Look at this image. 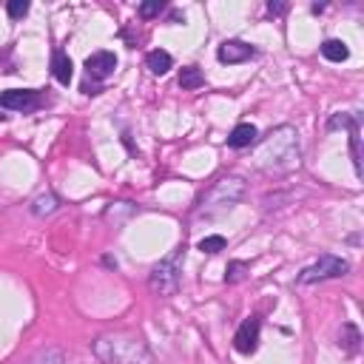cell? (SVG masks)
I'll use <instances>...</instances> for the list:
<instances>
[{"label": "cell", "instance_id": "obj_10", "mask_svg": "<svg viewBox=\"0 0 364 364\" xmlns=\"http://www.w3.org/2000/svg\"><path fill=\"white\" fill-rule=\"evenodd\" d=\"M52 74H55V80H57V83H63V86H69V83H72V77H74L72 57H69L63 49H55V55H52Z\"/></svg>", "mask_w": 364, "mask_h": 364}, {"label": "cell", "instance_id": "obj_20", "mask_svg": "<svg viewBox=\"0 0 364 364\" xmlns=\"http://www.w3.org/2000/svg\"><path fill=\"white\" fill-rule=\"evenodd\" d=\"M6 12H9L12 21H21V18L29 15V4H26V0H12V4L6 6Z\"/></svg>", "mask_w": 364, "mask_h": 364}, {"label": "cell", "instance_id": "obj_15", "mask_svg": "<svg viewBox=\"0 0 364 364\" xmlns=\"http://www.w3.org/2000/svg\"><path fill=\"white\" fill-rule=\"evenodd\" d=\"M322 57L330 60V63H341V60L350 57V49H347L344 40H324L322 43Z\"/></svg>", "mask_w": 364, "mask_h": 364}, {"label": "cell", "instance_id": "obj_14", "mask_svg": "<svg viewBox=\"0 0 364 364\" xmlns=\"http://www.w3.org/2000/svg\"><path fill=\"white\" fill-rule=\"evenodd\" d=\"M339 347L341 350H347V353H358V347H361V333H358V327L356 324H341V333H339Z\"/></svg>", "mask_w": 364, "mask_h": 364}, {"label": "cell", "instance_id": "obj_13", "mask_svg": "<svg viewBox=\"0 0 364 364\" xmlns=\"http://www.w3.org/2000/svg\"><path fill=\"white\" fill-rule=\"evenodd\" d=\"M145 63H148L151 74H157V77H162V74H168V72L174 69V57H171L168 52H162V49H154V52H148Z\"/></svg>", "mask_w": 364, "mask_h": 364}, {"label": "cell", "instance_id": "obj_22", "mask_svg": "<svg viewBox=\"0 0 364 364\" xmlns=\"http://www.w3.org/2000/svg\"><path fill=\"white\" fill-rule=\"evenodd\" d=\"M285 9H288L285 4H273V0L268 4V12H271V15H285Z\"/></svg>", "mask_w": 364, "mask_h": 364}, {"label": "cell", "instance_id": "obj_5", "mask_svg": "<svg viewBox=\"0 0 364 364\" xmlns=\"http://www.w3.org/2000/svg\"><path fill=\"white\" fill-rule=\"evenodd\" d=\"M350 271V262L333 254H322L313 265H307L299 273V285H316V282H327V279H339Z\"/></svg>", "mask_w": 364, "mask_h": 364}, {"label": "cell", "instance_id": "obj_9", "mask_svg": "<svg viewBox=\"0 0 364 364\" xmlns=\"http://www.w3.org/2000/svg\"><path fill=\"white\" fill-rule=\"evenodd\" d=\"M86 72L91 80H108L114 72H117V55L114 52H94L89 60H86Z\"/></svg>", "mask_w": 364, "mask_h": 364}, {"label": "cell", "instance_id": "obj_17", "mask_svg": "<svg viewBox=\"0 0 364 364\" xmlns=\"http://www.w3.org/2000/svg\"><path fill=\"white\" fill-rule=\"evenodd\" d=\"M26 364H69V361H66V353L60 347H46V350L35 353Z\"/></svg>", "mask_w": 364, "mask_h": 364}, {"label": "cell", "instance_id": "obj_18", "mask_svg": "<svg viewBox=\"0 0 364 364\" xmlns=\"http://www.w3.org/2000/svg\"><path fill=\"white\" fill-rule=\"evenodd\" d=\"M248 271H251V265L237 259V262H231V265H228V271H225V282H228V285H237V282H242V279H245V273H248Z\"/></svg>", "mask_w": 364, "mask_h": 364}, {"label": "cell", "instance_id": "obj_16", "mask_svg": "<svg viewBox=\"0 0 364 364\" xmlns=\"http://www.w3.org/2000/svg\"><path fill=\"white\" fill-rule=\"evenodd\" d=\"M203 86H205V74L197 66H186L179 72V89L194 91V89H203Z\"/></svg>", "mask_w": 364, "mask_h": 364}, {"label": "cell", "instance_id": "obj_4", "mask_svg": "<svg viewBox=\"0 0 364 364\" xmlns=\"http://www.w3.org/2000/svg\"><path fill=\"white\" fill-rule=\"evenodd\" d=\"M182 256H186V251H182V245H179V248H174L171 256L159 259L151 268V273H148L151 293H157V296H174L179 290V282H182Z\"/></svg>", "mask_w": 364, "mask_h": 364}, {"label": "cell", "instance_id": "obj_19", "mask_svg": "<svg viewBox=\"0 0 364 364\" xmlns=\"http://www.w3.org/2000/svg\"><path fill=\"white\" fill-rule=\"evenodd\" d=\"M203 254H220V251H225V237H205V239H200V245H197Z\"/></svg>", "mask_w": 364, "mask_h": 364}, {"label": "cell", "instance_id": "obj_6", "mask_svg": "<svg viewBox=\"0 0 364 364\" xmlns=\"http://www.w3.org/2000/svg\"><path fill=\"white\" fill-rule=\"evenodd\" d=\"M40 106H43V97H40V91H32V89H9L0 94V111L29 114ZM0 120H4V114H0Z\"/></svg>", "mask_w": 364, "mask_h": 364}, {"label": "cell", "instance_id": "obj_8", "mask_svg": "<svg viewBox=\"0 0 364 364\" xmlns=\"http://www.w3.org/2000/svg\"><path fill=\"white\" fill-rule=\"evenodd\" d=\"M251 57H256V49L251 43H242V40H225L217 49V60L225 66H237V63H245Z\"/></svg>", "mask_w": 364, "mask_h": 364}, {"label": "cell", "instance_id": "obj_2", "mask_svg": "<svg viewBox=\"0 0 364 364\" xmlns=\"http://www.w3.org/2000/svg\"><path fill=\"white\" fill-rule=\"evenodd\" d=\"M91 353L103 364H154V356L145 339L137 333H125V330L97 336L91 341Z\"/></svg>", "mask_w": 364, "mask_h": 364}, {"label": "cell", "instance_id": "obj_11", "mask_svg": "<svg viewBox=\"0 0 364 364\" xmlns=\"http://www.w3.org/2000/svg\"><path fill=\"white\" fill-rule=\"evenodd\" d=\"M256 137H259L256 125H251V123H239V125L228 134V145H231V148H251V145L256 142Z\"/></svg>", "mask_w": 364, "mask_h": 364}, {"label": "cell", "instance_id": "obj_12", "mask_svg": "<svg viewBox=\"0 0 364 364\" xmlns=\"http://www.w3.org/2000/svg\"><path fill=\"white\" fill-rule=\"evenodd\" d=\"M32 214L35 217H52L57 208H60V200H57V194H52V191H43V194H38L35 200H32Z\"/></svg>", "mask_w": 364, "mask_h": 364}, {"label": "cell", "instance_id": "obj_21", "mask_svg": "<svg viewBox=\"0 0 364 364\" xmlns=\"http://www.w3.org/2000/svg\"><path fill=\"white\" fill-rule=\"evenodd\" d=\"M162 9H165L162 0H148V4L140 6V18H145V21H148V18H157Z\"/></svg>", "mask_w": 364, "mask_h": 364}, {"label": "cell", "instance_id": "obj_1", "mask_svg": "<svg viewBox=\"0 0 364 364\" xmlns=\"http://www.w3.org/2000/svg\"><path fill=\"white\" fill-rule=\"evenodd\" d=\"M254 165L271 176H285L293 174L302 165V148H299V134L293 125H279L273 128L254 151Z\"/></svg>", "mask_w": 364, "mask_h": 364}, {"label": "cell", "instance_id": "obj_3", "mask_svg": "<svg viewBox=\"0 0 364 364\" xmlns=\"http://www.w3.org/2000/svg\"><path fill=\"white\" fill-rule=\"evenodd\" d=\"M242 197H245V182H242L239 176H222V179H217L214 186L200 197L197 211H200V214L225 211V208H234Z\"/></svg>", "mask_w": 364, "mask_h": 364}, {"label": "cell", "instance_id": "obj_7", "mask_svg": "<svg viewBox=\"0 0 364 364\" xmlns=\"http://www.w3.org/2000/svg\"><path fill=\"white\" fill-rule=\"evenodd\" d=\"M259 333H262V319L259 316H251L239 324L237 336H234V347L242 353V356H251L256 347H259Z\"/></svg>", "mask_w": 364, "mask_h": 364}]
</instances>
